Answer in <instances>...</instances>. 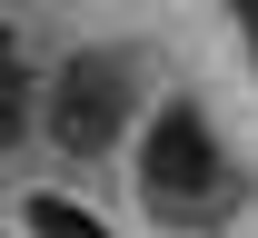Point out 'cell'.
<instances>
[{"label": "cell", "mask_w": 258, "mask_h": 238, "mask_svg": "<svg viewBox=\"0 0 258 238\" xmlns=\"http://www.w3.org/2000/svg\"><path fill=\"white\" fill-rule=\"evenodd\" d=\"M139 199L159 228H199V218H219L238 189L219 179V139L199 119V100H159V119L139 129Z\"/></svg>", "instance_id": "1"}, {"label": "cell", "mask_w": 258, "mask_h": 238, "mask_svg": "<svg viewBox=\"0 0 258 238\" xmlns=\"http://www.w3.org/2000/svg\"><path fill=\"white\" fill-rule=\"evenodd\" d=\"M129 119H139V69L119 50H70L50 69V90H40V129L70 159H109L129 139Z\"/></svg>", "instance_id": "2"}, {"label": "cell", "mask_w": 258, "mask_h": 238, "mask_svg": "<svg viewBox=\"0 0 258 238\" xmlns=\"http://www.w3.org/2000/svg\"><path fill=\"white\" fill-rule=\"evenodd\" d=\"M30 238H109V228H99L80 199H50V189H30Z\"/></svg>", "instance_id": "3"}, {"label": "cell", "mask_w": 258, "mask_h": 238, "mask_svg": "<svg viewBox=\"0 0 258 238\" xmlns=\"http://www.w3.org/2000/svg\"><path fill=\"white\" fill-rule=\"evenodd\" d=\"M0 129H20V69H10V40H0Z\"/></svg>", "instance_id": "4"}]
</instances>
